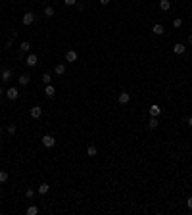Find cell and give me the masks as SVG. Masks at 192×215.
<instances>
[{"label":"cell","mask_w":192,"mask_h":215,"mask_svg":"<svg viewBox=\"0 0 192 215\" xmlns=\"http://www.w3.org/2000/svg\"><path fill=\"white\" fill-rule=\"evenodd\" d=\"M188 125H190V127H192V115H190V117H188Z\"/></svg>","instance_id":"31"},{"label":"cell","mask_w":192,"mask_h":215,"mask_svg":"<svg viewBox=\"0 0 192 215\" xmlns=\"http://www.w3.org/2000/svg\"><path fill=\"white\" fill-rule=\"evenodd\" d=\"M0 75H2V81H4V83H8L10 79H12V69H10V67H6V69H2V73H0Z\"/></svg>","instance_id":"7"},{"label":"cell","mask_w":192,"mask_h":215,"mask_svg":"<svg viewBox=\"0 0 192 215\" xmlns=\"http://www.w3.org/2000/svg\"><path fill=\"white\" fill-rule=\"evenodd\" d=\"M6 96L10 98V100H15V98L19 96V90H17V88H15V87H10L8 90H6Z\"/></svg>","instance_id":"2"},{"label":"cell","mask_w":192,"mask_h":215,"mask_svg":"<svg viewBox=\"0 0 192 215\" xmlns=\"http://www.w3.org/2000/svg\"><path fill=\"white\" fill-rule=\"evenodd\" d=\"M148 127H150V129H156V127H158V117H152V119H150V121H148Z\"/></svg>","instance_id":"22"},{"label":"cell","mask_w":192,"mask_h":215,"mask_svg":"<svg viewBox=\"0 0 192 215\" xmlns=\"http://www.w3.org/2000/svg\"><path fill=\"white\" fill-rule=\"evenodd\" d=\"M39 213V207L37 206H29L27 207V215H37Z\"/></svg>","instance_id":"17"},{"label":"cell","mask_w":192,"mask_h":215,"mask_svg":"<svg viewBox=\"0 0 192 215\" xmlns=\"http://www.w3.org/2000/svg\"><path fill=\"white\" fill-rule=\"evenodd\" d=\"M65 62H69V64L71 62H77V52L75 50H67L65 52Z\"/></svg>","instance_id":"6"},{"label":"cell","mask_w":192,"mask_h":215,"mask_svg":"<svg viewBox=\"0 0 192 215\" xmlns=\"http://www.w3.org/2000/svg\"><path fill=\"white\" fill-rule=\"evenodd\" d=\"M188 44H190V46H192V35H190V36H188Z\"/></svg>","instance_id":"30"},{"label":"cell","mask_w":192,"mask_h":215,"mask_svg":"<svg viewBox=\"0 0 192 215\" xmlns=\"http://www.w3.org/2000/svg\"><path fill=\"white\" fill-rule=\"evenodd\" d=\"M184 50H186V46H184V44H181V43L173 46V52H175V54H179V56H181V54H184Z\"/></svg>","instance_id":"11"},{"label":"cell","mask_w":192,"mask_h":215,"mask_svg":"<svg viewBox=\"0 0 192 215\" xmlns=\"http://www.w3.org/2000/svg\"><path fill=\"white\" fill-rule=\"evenodd\" d=\"M159 113H162V108H159L158 104H152V106H150V115H152V117H159Z\"/></svg>","instance_id":"5"},{"label":"cell","mask_w":192,"mask_h":215,"mask_svg":"<svg viewBox=\"0 0 192 215\" xmlns=\"http://www.w3.org/2000/svg\"><path fill=\"white\" fill-rule=\"evenodd\" d=\"M35 23V14L33 12H27L23 15V25H33Z\"/></svg>","instance_id":"3"},{"label":"cell","mask_w":192,"mask_h":215,"mask_svg":"<svg viewBox=\"0 0 192 215\" xmlns=\"http://www.w3.org/2000/svg\"><path fill=\"white\" fill-rule=\"evenodd\" d=\"M186 206H188V209H192V198H188V200H186Z\"/></svg>","instance_id":"28"},{"label":"cell","mask_w":192,"mask_h":215,"mask_svg":"<svg viewBox=\"0 0 192 215\" xmlns=\"http://www.w3.org/2000/svg\"><path fill=\"white\" fill-rule=\"evenodd\" d=\"M8 181V173L6 171H0V182H6Z\"/></svg>","instance_id":"24"},{"label":"cell","mask_w":192,"mask_h":215,"mask_svg":"<svg viewBox=\"0 0 192 215\" xmlns=\"http://www.w3.org/2000/svg\"><path fill=\"white\" fill-rule=\"evenodd\" d=\"M44 94H46V96H48V98H52V96H54V94H56V88L52 87V85H46V88H44Z\"/></svg>","instance_id":"12"},{"label":"cell","mask_w":192,"mask_h":215,"mask_svg":"<svg viewBox=\"0 0 192 215\" xmlns=\"http://www.w3.org/2000/svg\"><path fill=\"white\" fill-rule=\"evenodd\" d=\"M25 196H27L29 200H31V198L35 196V190H33V188H27V190H25Z\"/></svg>","instance_id":"25"},{"label":"cell","mask_w":192,"mask_h":215,"mask_svg":"<svg viewBox=\"0 0 192 215\" xmlns=\"http://www.w3.org/2000/svg\"><path fill=\"white\" fill-rule=\"evenodd\" d=\"M54 71H56V75H64V73H65V65L64 64H58Z\"/></svg>","instance_id":"16"},{"label":"cell","mask_w":192,"mask_h":215,"mask_svg":"<svg viewBox=\"0 0 192 215\" xmlns=\"http://www.w3.org/2000/svg\"><path fill=\"white\" fill-rule=\"evenodd\" d=\"M129 100H131V94H129V92H121V94H119V104H129Z\"/></svg>","instance_id":"10"},{"label":"cell","mask_w":192,"mask_h":215,"mask_svg":"<svg viewBox=\"0 0 192 215\" xmlns=\"http://www.w3.org/2000/svg\"><path fill=\"white\" fill-rule=\"evenodd\" d=\"M173 27H175V29L183 27V19H181V17H175V19H173Z\"/></svg>","instance_id":"21"},{"label":"cell","mask_w":192,"mask_h":215,"mask_svg":"<svg viewBox=\"0 0 192 215\" xmlns=\"http://www.w3.org/2000/svg\"><path fill=\"white\" fill-rule=\"evenodd\" d=\"M100 4H104V6H106V4H110V0H100Z\"/></svg>","instance_id":"29"},{"label":"cell","mask_w":192,"mask_h":215,"mask_svg":"<svg viewBox=\"0 0 192 215\" xmlns=\"http://www.w3.org/2000/svg\"><path fill=\"white\" fill-rule=\"evenodd\" d=\"M152 33H154V35H163V25L156 23L154 27H152Z\"/></svg>","instance_id":"13"},{"label":"cell","mask_w":192,"mask_h":215,"mask_svg":"<svg viewBox=\"0 0 192 215\" xmlns=\"http://www.w3.org/2000/svg\"><path fill=\"white\" fill-rule=\"evenodd\" d=\"M48 190H50V185H46V182L39 186V194H48Z\"/></svg>","instance_id":"15"},{"label":"cell","mask_w":192,"mask_h":215,"mask_svg":"<svg viewBox=\"0 0 192 215\" xmlns=\"http://www.w3.org/2000/svg\"><path fill=\"white\" fill-rule=\"evenodd\" d=\"M19 48H21V52H29V50H31V43H27V40H25V43L19 44Z\"/></svg>","instance_id":"19"},{"label":"cell","mask_w":192,"mask_h":215,"mask_svg":"<svg viewBox=\"0 0 192 215\" xmlns=\"http://www.w3.org/2000/svg\"><path fill=\"white\" fill-rule=\"evenodd\" d=\"M159 8H162L163 12H167V10L171 8V2L169 0H159Z\"/></svg>","instance_id":"14"},{"label":"cell","mask_w":192,"mask_h":215,"mask_svg":"<svg viewBox=\"0 0 192 215\" xmlns=\"http://www.w3.org/2000/svg\"><path fill=\"white\" fill-rule=\"evenodd\" d=\"M54 144H56V138H54V136H50V134H44V136H42V146H46V148H52Z\"/></svg>","instance_id":"1"},{"label":"cell","mask_w":192,"mask_h":215,"mask_svg":"<svg viewBox=\"0 0 192 215\" xmlns=\"http://www.w3.org/2000/svg\"><path fill=\"white\" fill-rule=\"evenodd\" d=\"M64 2L67 4V6H75V4H77V0H64Z\"/></svg>","instance_id":"27"},{"label":"cell","mask_w":192,"mask_h":215,"mask_svg":"<svg viewBox=\"0 0 192 215\" xmlns=\"http://www.w3.org/2000/svg\"><path fill=\"white\" fill-rule=\"evenodd\" d=\"M42 83H44V85H52V77H50V73H44V75H42Z\"/></svg>","instance_id":"20"},{"label":"cell","mask_w":192,"mask_h":215,"mask_svg":"<svg viewBox=\"0 0 192 215\" xmlns=\"http://www.w3.org/2000/svg\"><path fill=\"white\" fill-rule=\"evenodd\" d=\"M8 133H10V134H15V125H10V127H8Z\"/></svg>","instance_id":"26"},{"label":"cell","mask_w":192,"mask_h":215,"mask_svg":"<svg viewBox=\"0 0 192 215\" xmlns=\"http://www.w3.org/2000/svg\"><path fill=\"white\" fill-rule=\"evenodd\" d=\"M0 27H2V23H0Z\"/></svg>","instance_id":"33"},{"label":"cell","mask_w":192,"mask_h":215,"mask_svg":"<svg viewBox=\"0 0 192 215\" xmlns=\"http://www.w3.org/2000/svg\"><path fill=\"white\" fill-rule=\"evenodd\" d=\"M87 154H89L90 158H94V156L98 154V152H96V146H89V148H87Z\"/></svg>","instance_id":"18"},{"label":"cell","mask_w":192,"mask_h":215,"mask_svg":"<svg viewBox=\"0 0 192 215\" xmlns=\"http://www.w3.org/2000/svg\"><path fill=\"white\" fill-rule=\"evenodd\" d=\"M44 15H48V17H52V15H54V8H44Z\"/></svg>","instance_id":"23"},{"label":"cell","mask_w":192,"mask_h":215,"mask_svg":"<svg viewBox=\"0 0 192 215\" xmlns=\"http://www.w3.org/2000/svg\"><path fill=\"white\" fill-rule=\"evenodd\" d=\"M40 115H42V109H40L39 106H35V108H31V117L33 119H39Z\"/></svg>","instance_id":"8"},{"label":"cell","mask_w":192,"mask_h":215,"mask_svg":"<svg viewBox=\"0 0 192 215\" xmlns=\"http://www.w3.org/2000/svg\"><path fill=\"white\" fill-rule=\"evenodd\" d=\"M2 94H4V88H2V87H0V96H2Z\"/></svg>","instance_id":"32"},{"label":"cell","mask_w":192,"mask_h":215,"mask_svg":"<svg viewBox=\"0 0 192 215\" xmlns=\"http://www.w3.org/2000/svg\"><path fill=\"white\" fill-rule=\"evenodd\" d=\"M25 64H27L29 67H35V65L39 64V58L35 56V54H29V56H27V60H25Z\"/></svg>","instance_id":"4"},{"label":"cell","mask_w":192,"mask_h":215,"mask_svg":"<svg viewBox=\"0 0 192 215\" xmlns=\"http://www.w3.org/2000/svg\"><path fill=\"white\" fill-rule=\"evenodd\" d=\"M29 83H31V77L27 75V73H23V75H19V85H21V87H27Z\"/></svg>","instance_id":"9"}]
</instances>
